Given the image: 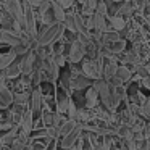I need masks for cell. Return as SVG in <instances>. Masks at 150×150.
<instances>
[{
  "label": "cell",
  "mask_w": 150,
  "mask_h": 150,
  "mask_svg": "<svg viewBox=\"0 0 150 150\" xmlns=\"http://www.w3.org/2000/svg\"><path fill=\"white\" fill-rule=\"evenodd\" d=\"M26 2H28V4H29L31 5V7H39V5H40V2H42V0H26Z\"/></svg>",
  "instance_id": "cell-19"
},
{
  "label": "cell",
  "mask_w": 150,
  "mask_h": 150,
  "mask_svg": "<svg viewBox=\"0 0 150 150\" xmlns=\"http://www.w3.org/2000/svg\"><path fill=\"white\" fill-rule=\"evenodd\" d=\"M100 39H102V44L108 45V44H111V42H115V40L120 39V33H118V31H113V29L105 31V33H102Z\"/></svg>",
  "instance_id": "cell-14"
},
{
  "label": "cell",
  "mask_w": 150,
  "mask_h": 150,
  "mask_svg": "<svg viewBox=\"0 0 150 150\" xmlns=\"http://www.w3.org/2000/svg\"><path fill=\"white\" fill-rule=\"evenodd\" d=\"M110 26L113 31H123L124 28H126V21H124V18L121 16V15H115V16L110 18Z\"/></svg>",
  "instance_id": "cell-12"
},
{
  "label": "cell",
  "mask_w": 150,
  "mask_h": 150,
  "mask_svg": "<svg viewBox=\"0 0 150 150\" xmlns=\"http://www.w3.org/2000/svg\"><path fill=\"white\" fill-rule=\"evenodd\" d=\"M63 29H65L63 23H58V21L50 23L49 26H47V29L42 31V34L37 37V40H36L37 47H47V45H50V44L53 45V42H57V40L62 37Z\"/></svg>",
  "instance_id": "cell-1"
},
{
  "label": "cell",
  "mask_w": 150,
  "mask_h": 150,
  "mask_svg": "<svg viewBox=\"0 0 150 150\" xmlns=\"http://www.w3.org/2000/svg\"><path fill=\"white\" fill-rule=\"evenodd\" d=\"M53 58H55V63L62 68V66H65V63L68 62V58L65 57V53H53Z\"/></svg>",
  "instance_id": "cell-16"
},
{
  "label": "cell",
  "mask_w": 150,
  "mask_h": 150,
  "mask_svg": "<svg viewBox=\"0 0 150 150\" xmlns=\"http://www.w3.org/2000/svg\"><path fill=\"white\" fill-rule=\"evenodd\" d=\"M15 60H16V55H15L13 50H11V52H7V53H0V71H4L8 65H11V63L15 62Z\"/></svg>",
  "instance_id": "cell-11"
},
{
  "label": "cell",
  "mask_w": 150,
  "mask_h": 150,
  "mask_svg": "<svg viewBox=\"0 0 150 150\" xmlns=\"http://www.w3.org/2000/svg\"><path fill=\"white\" fill-rule=\"evenodd\" d=\"M132 74H134V73L131 71L129 66H126V65L116 66V73H115V76H116L121 82H129L131 81V76H132Z\"/></svg>",
  "instance_id": "cell-10"
},
{
  "label": "cell",
  "mask_w": 150,
  "mask_h": 150,
  "mask_svg": "<svg viewBox=\"0 0 150 150\" xmlns=\"http://www.w3.org/2000/svg\"><path fill=\"white\" fill-rule=\"evenodd\" d=\"M74 127H76V121L68 118V120H66L65 123L58 127V139H60V137H63V136H66V134H69Z\"/></svg>",
  "instance_id": "cell-13"
},
{
  "label": "cell",
  "mask_w": 150,
  "mask_h": 150,
  "mask_svg": "<svg viewBox=\"0 0 150 150\" xmlns=\"http://www.w3.org/2000/svg\"><path fill=\"white\" fill-rule=\"evenodd\" d=\"M140 87L150 91V76H144V78H140Z\"/></svg>",
  "instance_id": "cell-17"
},
{
  "label": "cell",
  "mask_w": 150,
  "mask_h": 150,
  "mask_svg": "<svg viewBox=\"0 0 150 150\" xmlns=\"http://www.w3.org/2000/svg\"><path fill=\"white\" fill-rule=\"evenodd\" d=\"M97 105H100V98H98V94L92 84L86 89V94H84V107L89 108V110H94Z\"/></svg>",
  "instance_id": "cell-4"
},
{
  "label": "cell",
  "mask_w": 150,
  "mask_h": 150,
  "mask_svg": "<svg viewBox=\"0 0 150 150\" xmlns=\"http://www.w3.org/2000/svg\"><path fill=\"white\" fill-rule=\"evenodd\" d=\"M102 71H103V69L97 65L95 60H86V62L82 63V74H84L86 78L92 79V81L100 79L102 78Z\"/></svg>",
  "instance_id": "cell-2"
},
{
  "label": "cell",
  "mask_w": 150,
  "mask_h": 150,
  "mask_svg": "<svg viewBox=\"0 0 150 150\" xmlns=\"http://www.w3.org/2000/svg\"><path fill=\"white\" fill-rule=\"evenodd\" d=\"M13 105V92L5 84H0V110H7Z\"/></svg>",
  "instance_id": "cell-6"
},
{
  "label": "cell",
  "mask_w": 150,
  "mask_h": 150,
  "mask_svg": "<svg viewBox=\"0 0 150 150\" xmlns=\"http://www.w3.org/2000/svg\"><path fill=\"white\" fill-rule=\"evenodd\" d=\"M57 2H58L65 10H68V8H71L73 5H74V0H57Z\"/></svg>",
  "instance_id": "cell-18"
},
{
  "label": "cell",
  "mask_w": 150,
  "mask_h": 150,
  "mask_svg": "<svg viewBox=\"0 0 150 150\" xmlns=\"http://www.w3.org/2000/svg\"><path fill=\"white\" fill-rule=\"evenodd\" d=\"M2 73H4L5 79H15V78H18V76L21 74V65H20V62H13L11 65H8Z\"/></svg>",
  "instance_id": "cell-9"
},
{
  "label": "cell",
  "mask_w": 150,
  "mask_h": 150,
  "mask_svg": "<svg viewBox=\"0 0 150 150\" xmlns=\"http://www.w3.org/2000/svg\"><path fill=\"white\" fill-rule=\"evenodd\" d=\"M0 24H2V16H0Z\"/></svg>",
  "instance_id": "cell-20"
},
{
  "label": "cell",
  "mask_w": 150,
  "mask_h": 150,
  "mask_svg": "<svg viewBox=\"0 0 150 150\" xmlns=\"http://www.w3.org/2000/svg\"><path fill=\"white\" fill-rule=\"evenodd\" d=\"M50 11H52L55 21H58V23H63V21H65V18H66L65 8H63L57 0H50Z\"/></svg>",
  "instance_id": "cell-7"
},
{
  "label": "cell",
  "mask_w": 150,
  "mask_h": 150,
  "mask_svg": "<svg viewBox=\"0 0 150 150\" xmlns=\"http://www.w3.org/2000/svg\"><path fill=\"white\" fill-rule=\"evenodd\" d=\"M149 76H150V74H149Z\"/></svg>",
  "instance_id": "cell-21"
},
{
  "label": "cell",
  "mask_w": 150,
  "mask_h": 150,
  "mask_svg": "<svg viewBox=\"0 0 150 150\" xmlns=\"http://www.w3.org/2000/svg\"><path fill=\"white\" fill-rule=\"evenodd\" d=\"M105 15L94 11L92 13V20H94V29L92 31H98V33H105L107 31V21H105Z\"/></svg>",
  "instance_id": "cell-8"
},
{
  "label": "cell",
  "mask_w": 150,
  "mask_h": 150,
  "mask_svg": "<svg viewBox=\"0 0 150 150\" xmlns=\"http://www.w3.org/2000/svg\"><path fill=\"white\" fill-rule=\"evenodd\" d=\"M84 55H86V47L82 45L79 40H74V42L71 44V49H69V53H68V62L69 63H79L82 58H84Z\"/></svg>",
  "instance_id": "cell-3"
},
{
  "label": "cell",
  "mask_w": 150,
  "mask_h": 150,
  "mask_svg": "<svg viewBox=\"0 0 150 150\" xmlns=\"http://www.w3.org/2000/svg\"><path fill=\"white\" fill-rule=\"evenodd\" d=\"M36 53L34 52H28L26 55L23 57V60L20 62V65H21V74H31L33 73V69H34V66H36Z\"/></svg>",
  "instance_id": "cell-5"
},
{
  "label": "cell",
  "mask_w": 150,
  "mask_h": 150,
  "mask_svg": "<svg viewBox=\"0 0 150 150\" xmlns=\"http://www.w3.org/2000/svg\"><path fill=\"white\" fill-rule=\"evenodd\" d=\"M107 47H108V50H110L113 55H118V53L124 52V49H126V42H124V40H121V39H118V40H115V42L108 44Z\"/></svg>",
  "instance_id": "cell-15"
}]
</instances>
